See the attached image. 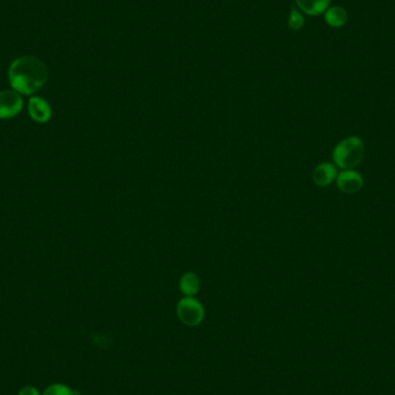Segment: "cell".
I'll list each match as a JSON object with an SVG mask.
<instances>
[{
  "label": "cell",
  "instance_id": "1",
  "mask_svg": "<svg viewBox=\"0 0 395 395\" xmlns=\"http://www.w3.org/2000/svg\"><path fill=\"white\" fill-rule=\"evenodd\" d=\"M7 76L11 89L22 96H33L48 83L49 71L40 58L25 55L11 63Z\"/></svg>",
  "mask_w": 395,
  "mask_h": 395
},
{
  "label": "cell",
  "instance_id": "2",
  "mask_svg": "<svg viewBox=\"0 0 395 395\" xmlns=\"http://www.w3.org/2000/svg\"><path fill=\"white\" fill-rule=\"evenodd\" d=\"M364 146L359 137H349L340 141L333 151V160L343 170H352L361 163Z\"/></svg>",
  "mask_w": 395,
  "mask_h": 395
},
{
  "label": "cell",
  "instance_id": "3",
  "mask_svg": "<svg viewBox=\"0 0 395 395\" xmlns=\"http://www.w3.org/2000/svg\"><path fill=\"white\" fill-rule=\"evenodd\" d=\"M176 313L181 323L190 327L200 325L205 318L204 305L195 297L181 298L178 302Z\"/></svg>",
  "mask_w": 395,
  "mask_h": 395
},
{
  "label": "cell",
  "instance_id": "4",
  "mask_svg": "<svg viewBox=\"0 0 395 395\" xmlns=\"http://www.w3.org/2000/svg\"><path fill=\"white\" fill-rule=\"evenodd\" d=\"M23 109V97L13 89L0 92V119L6 120L17 117Z\"/></svg>",
  "mask_w": 395,
  "mask_h": 395
},
{
  "label": "cell",
  "instance_id": "5",
  "mask_svg": "<svg viewBox=\"0 0 395 395\" xmlns=\"http://www.w3.org/2000/svg\"><path fill=\"white\" fill-rule=\"evenodd\" d=\"M27 110L30 118L39 124H46L53 118L51 104L41 96H30L27 103Z\"/></svg>",
  "mask_w": 395,
  "mask_h": 395
},
{
  "label": "cell",
  "instance_id": "6",
  "mask_svg": "<svg viewBox=\"0 0 395 395\" xmlns=\"http://www.w3.org/2000/svg\"><path fill=\"white\" fill-rule=\"evenodd\" d=\"M336 184L340 191L356 193L363 188V177L355 170H343L336 177Z\"/></svg>",
  "mask_w": 395,
  "mask_h": 395
},
{
  "label": "cell",
  "instance_id": "7",
  "mask_svg": "<svg viewBox=\"0 0 395 395\" xmlns=\"http://www.w3.org/2000/svg\"><path fill=\"white\" fill-rule=\"evenodd\" d=\"M338 177V170L336 167L329 162L320 163L314 170H313L312 178L314 184L318 186H328L332 184L333 181H335Z\"/></svg>",
  "mask_w": 395,
  "mask_h": 395
},
{
  "label": "cell",
  "instance_id": "8",
  "mask_svg": "<svg viewBox=\"0 0 395 395\" xmlns=\"http://www.w3.org/2000/svg\"><path fill=\"white\" fill-rule=\"evenodd\" d=\"M179 289L186 297H195L200 290V280L193 272L185 273L179 280Z\"/></svg>",
  "mask_w": 395,
  "mask_h": 395
},
{
  "label": "cell",
  "instance_id": "9",
  "mask_svg": "<svg viewBox=\"0 0 395 395\" xmlns=\"http://www.w3.org/2000/svg\"><path fill=\"white\" fill-rule=\"evenodd\" d=\"M300 10L309 15H319L326 12L331 0H296Z\"/></svg>",
  "mask_w": 395,
  "mask_h": 395
},
{
  "label": "cell",
  "instance_id": "10",
  "mask_svg": "<svg viewBox=\"0 0 395 395\" xmlns=\"http://www.w3.org/2000/svg\"><path fill=\"white\" fill-rule=\"evenodd\" d=\"M325 21L328 26L333 27V28H340V27L346 25L347 21H348V14L342 7H328L325 12Z\"/></svg>",
  "mask_w": 395,
  "mask_h": 395
},
{
  "label": "cell",
  "instance_id": "11",
  "mask_svg": "<svg viewBox=\"0 0 395 395\" xmlns=\"http://www.w3.org/2000/svg\"><path fill=\"white\" fill-rule=\"evenodd\" d=\"M78 393L64 384H53L44 391L43 395H78Z\"/></svg>",
  "mask_w": 395,
  "mask_h": 395
},
{
  "label": "cell",
  "instance_id": "12",
  "mask_svg": "<svg viewBox=\"0 0 395 395\" xmlns=\"http://www.w3.org/2000/svg\"><path fill=\"white\" fill-rule=\"evenodd\" d=\"M290 29L300 30L304 26V18L302 14L293 8L290 12L289 20H288Z\"/></svg>",
  "mask_w": 395,
  "mask_h": 395
},
{
  "label": "cell",
  "instance_id": "13",
  "mask_svg": "<svg viewBox=\"0 0 395 395\" xmlns=\"http://www.w3.org/2000/svg\"><path fill=\"white\" fill-rule=\"evenodd\" d=\"M18 395H41L39 389H35L34 386H25L20 389V392Z\"/></svg>",
  "mask_w": 395,
  "mask_h": 395
}]
</instances>
